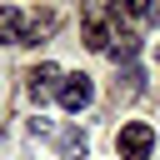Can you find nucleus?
<instances>
[{
    "label": "nucleus",
    "mask_w": 160,
    "mask_h": 160,
    "mask_svg": "<svg viewBox=\"0 0 160 160\" xmlns=\"http://www.w3.org/2000/svg\"><path fill=\"white\" fill-rule=\"evenodd\" d=\"M0 40L5 45H25V15L15 5H0Z\"/></svg>",
    "instance_id": "obj_4"
},
{
    "label": "nucleus",
    "mask_w": 160,
    "mask_h": 160,
    "mask_svg": "<svg viewBox=\"0 0 160 160\" xmlns=\"http://www.w3.org/2000/svg\"><path fill=\"white\" fill-rule=\"evenodd\" d=\"M150 150H155V130L145 120H125L115 135V155L120 160H150Z\"/></svg>",
    "instance_id": "obj_1"
},
{
    "label": "nucleus",
    "mask_w": 160,
    "mask_h": 160,
    "mask_svg": "<svg viewBox=\"0 0 160 160\" xmlns=\"http://www.w3.org/2000/svg\"><path fill=\"white\" fill-rule=\"evenodd\" d=\"M140 20H150V25H160V0H145V5H140Z\"/></svg>",
    "instance_id": "obj_7"
},
{
    "label": "nucleus",
    "mask_w": 160,
    "mask_h": 160,
    "mask_svg": "<svg viewBox=\"0 0 160 160\" xmlns=\"http://www.w3.org/2000/svg\"><path fill=\"white\" fill-rule=\"evenodd\" d=\"M55 100H60V110L80 115V110H85V105L95 100V85H90V75H65V80H60V95H55Z\"/></svg>",
    "instance_id": "obj_2"
},
{
    "label": "nucleus",
    "mask_w": 160,
    "mask_h": 160,
    "mask_svg": "<svg viewBox=\"0 0 160 160\" xmlns=\"http://www.w3.org/2000/svg\"><path fill=\"white\" fill-rule=\"evenodd\" d=\"M60 80H65V70H60V65H50V60H40V65L30 70V100H35V105H45L50 95H60Z\"/></svg>",
    "instance_id": "obj_3"
},
{
    "label": "nucleus",
    "mask_w": 160,
    "mask_h": 160,
    "mask_svg": "<svg viewBox=\"0 0 160 160\" xmlns=\"http://www.w3.org/2000/svg\"><path fill=\"white\" fill-rule=\"evenodd\" d=\"M110 55H115V60H130V55H135V35H130V30H125V35H115Z\"/></svg>",
    "instance_id": "obj_6"
},
{
    "label": "nucleus",
    "mask_w": 160,
    "mask_h": 160,
    "mask_svg": "<svg viewBox=\"0 0 160 160\" xmlns=\"http://www.w3.org/2000/svg\"><path fill=\"white\" fill-rule=\"evenodd\" d=\"M85 45H90V50H110V45H115V30H110L100 15H90V20H85Z\"/></svg>",
    "instance_id": "obj_5"
},
{
    "label": "nucleus",
    "mask_w": 160,
    "mask_h": 160,
    "mask_svg": "<svg viewBox=\"0 0 160 160\" xmlns=\"http://www.w3.org/2000/svg\"><path fill=\"white\" fill-rule=\"evenodd\" d=\"M155 60H160V45H155Z\"/></svg>",
    "instance_id": "obj_8"
}]
</instances>
